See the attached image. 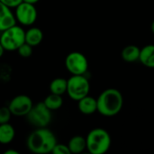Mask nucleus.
<instances>
[{
	"label": "nucleus",
	"instance_id": "obj_24",
	"mask_svg": "<svg viewBox=\"0 0 154 154\" xmlns=\"http://www.w3.org/2000/svg\"><path fill=\"white\" fill-rule=\"evenodd\" d=\"M5 154H19V152L15 150H7L5 152Z\"/></svg>",
	"mask_w": 154,
	"mask_h": 154
},
{
	"label": "nucleus",
	"instance_id": "obj_25",
	"mask_svg": "<svg viewBox=\"0 0 154 154\" xmlns=\"http://www.w3.org/2000/svg\"><path fill=\"white\" fill-rule=\"evenodd\" d=\"M5 49H4V47H3V45L1 44V42H0V58L4 55V52H5Z\"/></svg>",
	"mask_w": 154,
	"mask_h": 154
},
{
	"label": "nucleus",
	"instance_id": "obj_15",
	"mask_svg": "<svg viewBox=\"0 0 154 154\" xmlns=\"http://www.w3.org/2000/svg\"><path fill=\"white\" fill-rule=\"evenodd\" d=\"M68 147L69 149L70 153L73 154H79L83 152L86 149H87V142H86V138H84L83 136L80 135H76L73 136L69 143H68Z\"/></svg>",
	"mask_w": 154,
	"mask_h": 154
},
{
	"label": "nucleus",
	"instance_id": "obj_20",
	"mask_svg": "<svg viewBox=\"0 0 154 154\" xmlns=\"http://www.w3.org/2000/svg\"><path fill=\"white\" fill-rule=\"evenodd\" d=\"M12 113L9 110L8 106H2L0 107V125L1 124H5V123H9L11 116H12Z\"/></svg>",
	"mask_w": 154,
	"mask_h": 154
},
{
	"label": "nucleus",
	"instance_id": "obj_6",
	"mask_svg": "<svg viewBox=\"0 0 154 154\" xmlns=\"http://www.w3.org/2000/svg\"><path fill=\"white\" fill-rule=\"evenodd\" d=\"M51 111L43 102H39L35 106H32V109L26 116L28 122L36 128L47 127L51 121Z\"/></svg>",
	"mask_w": 154,
	"mask_h": 154
},
{
	"label": "nucleus",
	"instance_id": "obj_2",
	"mask_svg": "<svg viewBox=\"0 0 154 154\" xmlns=\"http://www.w3.org/2000/svg\"><path fill=\"white\" fill-rule=\"evenodd\" d=\"M97 102L99 114L104 116H114L122 110L124 98L119 90L107 88L99 95Z\"/></svg>",
	"mask_w": 154,
	"mask_h": 154
},
{
	"label": "nucleus",
	"instance_id": "obj_14",
	"mask_svg": "<svg viewBox=\"0 0 154 154\" xmlns=\"http://www.w3.org/2000/svg\"><path fill=\"white\" fill-rule=\"evenodd\" d=\"M15 136V130L9 123L0 125V143L9 144L13 142Z\"/></svg>",
	"mask_w": 154,
	"mask_h": 154
},
{
	"label": "nucleus",
	"instance_id": "obj_5",
	"mask_svg": "<svg viewBox=\"0 0 154 154\" xmlns=\"http://www.w3.org/2000/svg\"><path fill=\"white\" fill-rule=\"evenodd\" d=\"M67 81L66 93L71 99L79 101L89 94L90 84L84 75H72Z\"/></svg>",
	"mask_w": 154,
	"mask_h": 154
},
{
	"label": "nucleus",
	"instance_id": "obj_13",
	"mask_svg": "<svg viewBox=\"0 0 154 154\" xmlns=\"http://www.w3.org/2000/svg\"><path fill=\"white\" fill-rule=\"evenodd\" d=\"M139 60L147 68L154 69V45L149 44L141 49Z\"/></svg>",
	"mask_w": 154,
	"mask_h": 154
},
{
	"label": "nucleus",
	"instance_id": "obj_4",
	"mask_svg": "<svg viewBox=\"0 0 154 154\" xmlns=\"http://www.w3.org/2000/svg\"><path fill=\"white\" fill-rule=\"evenodd\" d=\"M24 36L25 32L21 26L14 24L2 32L0 36V42L5 51H16L23 43L25 42Z\"/></svg>",
	"mask_w": 154,
	"mask_h": 154
},
{
	"label": "nucleus",
	"instance_id": "obj_1",
	"mask_svg": "<svg viewBox=\"0 0 154 154\" xmlns=\"http://www.w3.org/2000/svg\"><path fill=\"white\" fill-rule=\"evenodd\" d=\"M56 143V136L47 127L36 128L29 134L26 140V146L28 150L36 154L51 152Z\"/></svg>",
	"mask_w": 154,
	"mask_h": 154
},
{
	"label": "nucleus",
	"instance_id": "obj_19",
	"mask_svg": "<svg viewBox=\"0 0 154 154\" xmlns=\"http://www.w3.org/2000/svg\"><path fill=\"white\" fill-rule=\"evenodd\" d=\"M16 51H18V54L23 58H28L32 54V47L26 42L23 43Z\"/></svg>",
	"mask_w": 154,
	"mask_h": 154
},
{
	"label": "nucleus",
	"instance_id": "obj_16",
	"mask_svg": "<svg viewBox=\"0 0 154 154\" xmlns=\"http://www.w3.org/2000/svg\"><path fill=\"white\" fill-rule=\"evenodd\" d=\"M141 49L136 45H128L122 51V58L125 62L133 63L139 60Z\"/></svg>",
	"mask_w": 154,
	"mask_h": 154
},
{
	"label": "nucleus",
	"instance_id": "obj_17",
	"mask_svg": "<svg viewBox=\"0 0 154 154\" xmlns=\"http://www.w3.org/2000/svg\"><path fill=\"white\" fill-rule=\"evenodd\" d=\"M67 79L63 78H56L50 84V91L52 94L62 96L67 92Z\"/></svg>",
	"mask_w": 154,
	"mask_h": 154
},
{
	"label": "nucleus",
	"instance_id": "obj_10",
	"mask_svg": "<svg viewBox=\"0 0 154 154\" xmlns=\"http://www.w3.org/2000/svg\"><path fill=\"white\" fill-rule=\"evenodd\" d=\"M14 24H16L14 14L10 7L0 2V32H2Z\"/></svg>",
	"mask_w": 154,
	"mask_h": 154
},
{
	"label": "nucleus",
	"instance_id": "obj_26",
	"mask_svg": "<svg viewBox=\"0 0 154 154\" xmlns=\"http://www.w3.org/2000/svg\"><path fill=\"white\" fill-rule=\"evenodd\" d=\"M151 28H152V32L154 33V21L152 22V26H151Z\"/></svg>",
	"mask_w": 154,
	"mask_h": 154
},
{
	"label": "nucleus",
	"instance_id": "obj_7",
	"mask_svg": "<svg viewBox=\"0 0 154 154\" xmlns=\"http://www.w3.org/2000/svg\"><path fill=\"white\" fill-rule=\"evenodd\" d=\"M65 66L72 75H84L88 69V62L86 56L79 51L69 53L65 59Z\"/></svg>",
	"mask_w": 154,
	"mask_h": 154
},
{
	"label": "nucleus",
	"instance_id": "obj_22",
	"mask_svg": "<svg viewBox=\"0 0 154 154\" xmlns=\"http://www.w3.org/2000/svg\"><path fill=\"white\" fill-rule=\"evenodd\" d=\"M0 2H2L6 6L12 9V8H15L18 5H20L23 2V0H0Z\"/></svg>",
	"mask_w": 154,
	"mask_h": 154
},
{
	"label": "nucleus",
	"instance_id": "obj_11",
	"mask_svg": "<svg viewBox=\"0 0 154 154\" xmlns=\"http://www.w3.org/2000/svg\"><path fill=\"white\" fill-rule=\"evenodd\" d=\"M78 107L80 113L84 115H92L97 111V99L89 95L79 99Z\"/></svg>",
	"mask_w": 154,
	"mask_h": 154
},
{
	"label": "nucleus",
	"instance_id": "obj_9",
	"mask_svg": "<svg viewBox=\"0 0 154 154\" xmlns=\"http://www.w3.org/2000/svg\"><path fill=\"white\" fill-rule=\"evenodd\" d=\"M32 106V100L30 97L26 95H18L10 101L8 108L13 116H26Z\"/></svg>",
	"mask_w": 154,
	"mask_h": 154
},
{
	"label": "nucleus",
	"instance_id": "obj_12",
	"mask_svg": "<svg viewBox=\"0 0 154 154\" xmlns=\"http://www.w3.org/2000/svg\"><path fill=\"white\" fill-rule=\"evenodd\" d=\"M25 42L32 47L38 46L43 40V32L38 27H31L25 32Z\"/></svg>",
	"mask_w": 154,
	"mask_h": 154
},
{
	"label": "nucleus",
	"instance_id": "obj_18",
	"mask_svg": "<svg viewBox=\"0 0 154 154\" xmlns=\"http://www.w3.org/2000/svg\"><path fill=\"white\" fill-rule=\"evenodd\" d=\"M43 103L51 111H54V110H58L61 107V106L63 104V98L60 95L51 93L50 95H48L45 97Z\"/></svg>",
	"mask_w": 154,
	"mask_h": 154
},
{
	"label": "nucleus",
	"instance_id": "obj_21",
	"mask_svg": "<svg viewBox=\"0 0 154 154\" xmlns=\"http://www.w3.org/2000/svg\"><path fill=\"white\" fill-rule=\"evenodd\" d=\"M51 152L53 154H70L68 145L63 143H56Z\"/></svg>",
	"mask_w": 154,
	"mask_h": 154
},
{
	"label": "nucleus",
	"instance_id": "obj_8",
	"mask_svg": "<svg viewBox=\"0 0 154 154\" xmlns=\"http://www.w3.org/2000/svg\"><path fill=\"white\" fill-rule=\"evenodd\" d=\"M37 10L35 8V5L28 4L25 2H22L15 7L14 16L16 22L24 26L32 25L37 20Z\"/></svg>",
	"mask_w": 154,
	"mask_h": 154
},
{
	"label": "nucleus",
	"instance_id": "obj_3",
	"mask_svg": "<svg viewBox=\"0 0 154 154\" xmlns=\"http://www.w3.org/2000/svg\"><path fill=\"white\" fill-rule=\"evenodd\" d=\"M87 150L91 154L106 153L111 146V137L107 131L102 128L91 130L87 138Z\"/></svg>",
	"mask_w": 154,
	"mask_h": 154
},
{
	"label": "nucleus",
	"instance_id": "obj_23",
	"mask_svg": "<svg viewBox=\"0 0 154 154\" xmlns=\"http://www.w3.org/2000/svg\"><path fill=\"white\" fill-rule=\"evenodd\" d=\"M40 0H23V2L28 3V4H32V5H35L39 2Z\"/></svg>",
	"mask_w": 154,
	"mask_h": 154
}]
</instances>
